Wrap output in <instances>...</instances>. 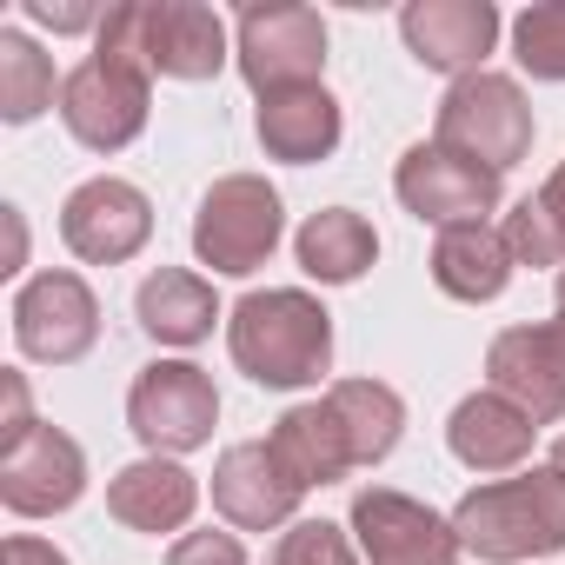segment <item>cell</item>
<instances>
[{
  "mask_svg": "<svg viewBox=\"0 0 565 565\" xmlns=\"http://www.w3.org/2000/svg\"><path fill=\"white\" fill-rule=\"evenodd\" d=\"M393 193H399V206L413 220H426V226L446 233V226H479L499 206L505 173H492V167H479V160H466V153H452L439 140H419V147L399 153Z\"/></svg>",
  "mask_w": 565,
  "mask_h": 565,
  "instance_id": "obj_9",
  "label": "cell"
},
{
  "mask_svg": "<svg viewBox=\"0 0 565 565\" xmlns=\"http://www.w3.org/2000/svg\"><path fill=\"white\" fill-rule=\"evenodd\" d=\"M406 54L433 74H486V54L499 47V8L492 0H406L399 14Z\"/></svg>",
  "mask_w": 565,
  "mask_h": 565,
  "instance_id": "obj_16",
  "label": "cell"
},
{
  "mask_svg": "<svg viewBox=\"0 0 565 565\" xmlns=\"http://www.w3.org/2000/svg\"><path fill=\"white\" fill-rule=\"evenodd\" d=\"M54 61L21 34V28H0V120L28 127L54 107Z\"/></svg>",
  "mask_w": 565,
  "mask_h": 565,
  "instance_id": "obj_26",
  "label": "cell"
},
{
  "mask_svg": "<svg viewBox=\"0 0 565 565\" xmlns=\"http://www.w3.org/2000/svg\"><path fill=\"white\" fill-rule=\"evenodd\" d=\"M452 532L486 565H525V558L565 552V472L525 466V472L472 486L452 505Z\"/></svg>",
  "mask_w": 565,
  "mask_h": 565,
  "instance_id": "obj_2",
  "label": "cell"
},
{
  "mask_svg": "<svg viewBox=\"0 0 565 565\" xmlns=\"http://www.w3.org/2000/svg\"><path fill=\"white\" fill-rule=\"evenodd\" d=\"M134 320L147 340L160 347H200L220 320V300H213V279L186 273V266H160L140 279V294H134Z\"/></svg>",
  "mask_w": 565,
  "mask_h": 565,
  "instance_id": "obj_21",
  "label": "cell"
},
{
  "mask_svg": "<svg viewBox=\"0 0 565 565\" xmlns=\"http://www.w3.org/2000/svg\"><path fill=\"white\" fill-rule=\"evenodd\" d=\"M353 532L366 565H459V532L452 519H439L433 505L393 492V486H366L353 492Z\"/></svg>",
  "mask_w": 565,
  "mask_h": 565,
  "instance_id": "obj_12",
  "label": "cell"
},
{
  "mask_svg": "<svg viewBox=\"0 0 565 565\" xmlns=\"http://www.w3.org/2000/svg\"><path fill=\"white\" fill-rule=\"evenodd\" d=\"M512 54L532 81H558L565 87V0H532L512 21Z\"/></svg>",
  "mask_w": 565,
  "mask_h": 565,
  "instance_id": "obj_27",
  "label": "cell"
},
{
  "mask_svg": "<svg viewBox=\"0 0 565 565\" xmlns=\"http://www.w3.org/2000/svg\"><path fill=\"white\" fill-rule=\"evenodd\" d=\"M8 565H74L61 545H47V539H34V532H14L8 539Z\"/></svg>",
  "mask_w": 565,
  "mask_h": 565,
  "instance_id": "obj_32",
  "label": "cell"
},
{
  "mask_svg": "<svg viewBox=\"0 0 565 565\" xmlns=\"http://www.w3.org/2000/svg\"><path fill=\"white\" fill-rule=\"evenodd\" d=\"M81 492H87V452H81V439H67L47 419L14 452H0V505L14 519H54V512L81 505Z\"/></svg>",
  "mask_w": 565,
  "mask_h": 565,
  "instance_id": "obj_14",
  "label": "cell"
},
{
  "mask_svg": "<svg viewBox=\"0 0 565 565\" xmlns=\"http://www.w3.org/2000/svg\"><path fill=\"white\" fill-rule=\"evenodd\" d=\"M233 67L259 100L287 94V87H320V74H327V21H320V8H300V0L246 8L239 28H233Z\"/></svg>",
  "mask_w": 565,
  "mask_h": 565,
  "instance_id": "obj_6",
  "label": "cell"
},
{
  "mask_svg": "<svg viewBox=\"0 0 565 565\" xmlns=\"http://www.w3.org/2000/svg\"><path fill=\"white\" fill-rule=\"evenodd\" d=\"M226 353L233 366L266 393H300L333 373V313L300 287L246 294L226 313Z\"/></svg>",
  "mask_w": 565,
  "mask_h": 565,
  "instance_id": "obj_1",
  "label": "cell"
},
{
  "mask_svg": "<svg viewBox=\"0 0 565 565\" xmlns=\"http://www.w3.org/2000/svg\"><path fill=\"white\" fill-rule=\"evenodd\" d=\"M28 21H34V28H54V34H87V28L100 34L107 14H100V8H54V0H28Z\"/></svg>",
  "mask_w": 565,
  "mask_h": 565,
  "instance_id": "obj_31",
  "label": "cell"
},
{
  "mask_svg": "<svg viewBox=\"0 0 565 565\" xmlns=\"http://www.w3.org/2000/svg\"><path fill=\"white\" fill-rule=\"evenodd\" d=\"M94 340H100V300L81 273L47 266L14 294V347L34 366H74L94 353Z\"/></svg>",
  "mask_w": 565,
  "mask_h": 565,
  "instance_id": "obj_10",
  "label": "cell"
},
{
  "mask_svg": "<svg viewBox=\"0 0 565 565\" xmlns=\"http://www.w3.org/2000/svg\"><path fill=\"white\" fill-rule=\"evenodd\" d=\"M107 512L127 525V532H180L193 512H200V479L180 466V459H160V452H147V459H134V466H120L114 479H107Z\"/></svg>",
  "mask_w": 565,
  "mask_h": 565,
  "instance_id": "obj_18",
  "label": "cell"
},
{
  "mask_svg": "<svg viewBox=\"0 0 565 565\" xmlns=\"http://www.w3.org/2000/svg\"><path fill=\"white\" fill-rule=\"evenodd\" d=\"M505 246L519 266H558L565 273V160L545 173L539 193H525L512 213H505Z\"/></svg>",
  "mask_w": 565,
  "mask_h": 565,
  "instance_id": "obj_25",
  "label": "cell"
},
{
  "mask_svg": "<svg viewBox=\"0 0 565 565\" xmlns=\"http://www.w3.org/2000/svg\"><path fill=\"white\" fill-rule=\"evenodd\" d=\"M294 259H300L307 279H320V287H353V279L373 273V259H380V233L353 206H320L294 233Z\"/></svg>",
  "mask_w": 565,
  "mask_h": 565,
  "instance_id": "obj_22",
  "label": "cell"
},
{
  "mask_svg": "<svg viewBox=\"0 0 565 565\" xmlns=\"http://www.w3.org/2000/svg\"><path fill=\"white\" fill-rule=\"evenodd\" d=\"M279 233H287V206H279V186H266V173H226L206 186L200 213H193V253L200 266L246 279L273 259Z\"/></svg>",
  "mask_w": 565,
  "mask_h": 565,
  "instance_id": "obj_5",
  "label": "cell"
},
{
  "mask_svg": "<svg viewBox=\"0 0 565 565\" xmlns=\"http://www.w3.org/2000/svg\"><path fill=\"white\" fill-rule=\"evenodd\" d=\"M253 134H259L266 160H287V167H320V160L340 147L347 120H340V100H333V94H327V81H320V87H287V94H266V100H259V114H253Z\"/></svg>",
  "mask_w": 565,
  "mask_h": 565,
  "instance_id": "obj_19",
  "label": "cell"
},
{
  "mask_svg": "<svg viewBox=\"0 0 565 565\" xmlns=\"http://www.w3.org/2000/svg\"><path fill=\"white\" fill-rule=\"evenodd\" d=\"M486 386L532 413V426L565 419V313L539 327H505L486 347Z\"/></svg>",
  "mask_w": 565,
  "mask_h": 565,
  "instance_id": "obj_13",
  "label": "cell"
},
{
  "mask_svg": "<svg viewBox=\"0 0 565 565\" xmlns=\"http://www.w3.org/2000/svg\"><path fill=\"white\" fill-rule=\"evenodd\" d=\"M327 406H333V419H340V433H347L353 472L393 459V446H399V433H406V399H399L386 380H333V386H327Z\"/></svg>",
  "mask_w": 565,
  "mask_h": 565,
  "instance_id": "obj_24",
  "label": "cell"
},
{
  "mask_svg": "<svg viewBox=\"0 0 565 565\" xmlns=\"http://www.w3.org/2000/svg\"><path fill=\"white\" fill-rule=\"evenodd\" d=\"M552 294H558V313H565V273H558V279H552Z\"/></svg>",
  "mask_w": 565,
  "mask_h": 565,
  "instance_id": "obj_34",
  "label": "cell"
},
{
  "mask_svg": "<svg viewBox=\"0 0 565 565\" xmlns=\"http://www.w3.org/2000/svg\"><path fill=\"white\" fill-rule=\"evenodd\" d=\"M512 273H519V259H512V246H505V233H499L492 220H479V226H446V233L433 239V287H439L446 300H459V307L499 300V294L512 287Z\"/></svg>",
  "mask_w": 565,
  "mask_h": 565,
  "instance_id": "obj_20",
  "label": "cell"
},
{
  "mask_svg": "<svg viewBox=\"0 0 565 565\" xmlns=\"http://www.w3.org/2000/svg\"><path fill=\"white\" fill-rule=\"evenodd\" d=\"M532 134H539V120H532V100H525V87L512 74L452 81L446 100H439V120H433L439 147H452V153H466V160H479L492 173H512L532 153Z\"/></svg>",
  "mask_w": 565,
  "mask_h": 565,
  "instance_id": "obj_4",
  "label": "cell"
},
{
  "mask_svg": "<svg viewBox=\"0 0 565 565\" xmlns=\"http://www.w3.org/2000/svg\"><path fill=\"white\" fill-rule=\"evenodd\" d=\"M532 439H539L532 413H519V406H512L505 393H492V386L466 393V399L452 406V419H446V446H452V459H459L466 472H486V479L525 472Z\"/></svg>",
  "mask_w": 565,
  "mask_h": 565,
  "instance_id": "obj_17",
  "label": "cell"
},
{
  "mask_svg": "<svg viewBox=\"0 0 565 565\" xmlns=\"http://www.w3.org/2000/svg\"><path fill=\"white\" fill-rule=\"evenodd\" d=\"M167 565H246V545L233 539V532H180L173 539V552H167Z\"/></svg>",
  "mask_w": 565,
  "mask_h": 565,
  "instance_id": "obj_29",
  "label": "cell"
},
{
  "mask_svg": "<svg viewBox=\"0 0 565 565\" xmlns=\"http://www.w3.org/2000/svg\"><path fill=\"white\" fill-rule=\"evenodd\" d=\"M545 466H558V472H565V433L552 439V459H545Z\"/></svg>",
  "mask_w": 565,
  "mask_h": 565,
  "instance_id": "obj_33",
  "label": "cell"
},
{
  "mask_svg": "<svg viewBox=\"0 0 565 565\" xmlns=\"http://www.w3.org/2000/svg\"><path fill=\"white\" fill-rule=\"evenodd\" d=\"M0 393H8V419H0V452H14L41 419H34V399H28V373H0Z\"/></svg>",
  "mask_w": 565,
  "mask_h": 565,
  "instance_id": "obj_30",
  "label": "cell"
},
{
  "mask_svg": "<svg viewBox=\"0 0 565 565\" xmlns=\"http://www.w3.org/2000/svg\"><path fill=\"white\" fill-rule=\"evenodd\" d=\"M347 532L353 525H333V519H294L273 545V565H360V545Z\"/></svg>",
  "mask_w": 565,
  "mask_h": 565,
  "instance_id": "obj_28",
  "label": "cell"
},
{
  "mask_svg": "<svg viewBox=\"0 0 565 565\" xmlns=\"http://www.w3.org/2000/svg\"><path fill=\"white\" fill-rule=\"evenodd\" d=\"M127 426L160 459L200 452L213 439V426H220L213 373L193 366V360H153V366H140V380L127 386Z\"/></svg>",
  "mask_w": 565,
  "mask_h": 565,
  "instance_id": "obj_8",
  "label": "cell"
},
{
  "mask_svg": "<svg viewBox=\"0 0 565 565\" xmlns=\"http://www.w3.org/2000/svg\"><path fill=\"white\" fill-rule=\"evenodd\" d=\"M94 54L140 61L167 81H220V67L233 61V41L206 0H120L94 34Z\"/></svg>",
  "mask_w": 565,
  "mask_h": 565,
  "instance_id": "obj_3",
  "label": "cell"
},
{
  "mask_svg": "<svg viewBox=\"0 0 565 565\" xmlns=\"http://www.w3.org/2000/svg\"><path fill=\"white\" fill-rule=\"evenodd\" d=\"M61 239L87 266H120L153 239V200L134 180H114V173L81 180L61 206Z\"/></svg>",
  "mask_w": 565,
  "mask_h": 565,
  "instance_id": "obj_11",
  "label": "cell"
},
{
  "mask_svg": "<svg viewBox=\"0 0 565 565\" xmlns=\"http://www.w3.org/2000/svg\"><path fill=\"white\" fill-rule=\"evenodd\" d=\"M307 486L279 466V452L266 439H246V446H226L220 466H213V512L233 525V532H273V525H294Z\"/></svg>",
  "mask_w": 565,
  "mask_h": 565,
  "instance_id": "obj_15",
  "label": "cell"
},
{
  "mask_svg": "<svg viewBox=\"0 0 565 565\" xmlns=\"http://www.w3.org/2000/svg\"><path fill=\"white\" fill-rule=\"evenodd\" d=\"M266 446L279 452V466H287L307 492H313V486H340V479L353 472L347 433H340V419H333V406H327V399L294 406L287 419H279V426L266 433Z\"/></svg>",
  "mask_w": 565,
  "mask_h": 565,
  "instance_id": "obj_23",
  "label": "cell"
},
{
  "mask_svg": "<svg viewBox=\"0 0 565 565\" xmlns=\"http://www.w3.org/2000/svg\"><path fill=\"white\" fill-rule=\"evenodd\" d=\"M153 107V67L120 61V54H87L61 81V120L87 153H120L147 134Z\"/></svg>",
  "mask_w": 565,
  "mask_h": 565,
  "instance_id": "obj_7",
  "label": "cell"
}]
</instances>
